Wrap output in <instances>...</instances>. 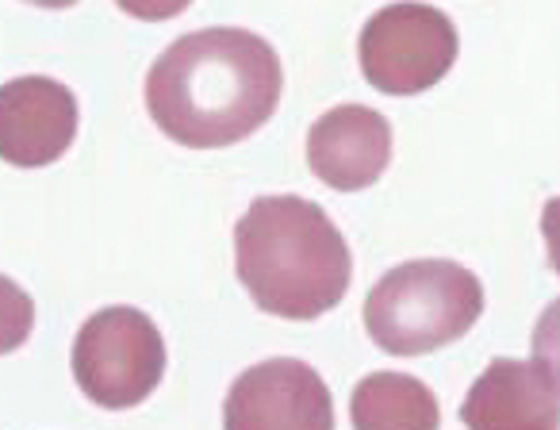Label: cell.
Instances as JSON below:
<instances>
[{
	"instance_id": "6da1fadb",
	"label": "cell",
	"mask_w": 560,
	"mask_h": 430,
	"mask_svg": "<svg viewBox=\"0 0 560 430\" xmlns=\"http://www.w3.org/2000/svg\"><path fill=\"white\" fill-rule=\"evenodd\" d=\"M284 93L280 58L261 35L203 27L180 35L147 73L150 119L188 150H219L249 139Z\"/></svg>"
},
{
	"instance_id": "7a4b0ae2",
	"label": "cell",
	"mask_w": 560,
	"mask_h": 430,
	"mask_svg": "<svg viewBox=\"0 0 560 430\" xmlns=\"http://www.w3.org/2000/svg\"><path fill=\"white\" fill-rule=\"evenodd\" d=\"M234 266L254 304L280 319H319L342 304L353 258L327 211L304 196H257L234 223Z\"/></svg>"
},
{
	"instance_id": "3957f363",
	"label": "cell",
	"mask_w": 560,
	"mask_h": 430,
	"mask_svg": "<svg viewBox=\"0 0 560 430\" xmlns=\"http://www.w3.org/2000/svg\"><path fill=\"white\" fill-rule=\"evenodd\" d=\"M483 312V284L450 258L388 269L365 297V330L392 358H419L465 338Z\"/></svg>"
},
{
	"instance_id": "277c9868",
	"label": "cell",
	"mask_w": 560,
	"mask_h": 430,
	"mask_svg": "<svg viewBox=\"0 0 560 430\" xmlns=\"http://www.w3.org/2000/svg\"><path fill=\"white\" fill-rule=\"evenodd\" d=\"M165 376V342L139 307H101L73 338V381L93 404L127 411Z\"/></svg>"
},
{
	"instance_id": "5b68a950",
	"label": "cell",
	"mask_w": 560,
	"mask_h": 430,
	"mask_svg": "<svg viewBox=\"0 0 560 430\" xmlns=\"http://www.w3.org/2000/svg\"><path fill=\"white\" fill-rule=\"evenodd\" d=\"M457 27L445 12L415 0L388 4L361 27V73L376 93L415 96L434 89L457 62Z\"/></svg>"
},
{
	"instance_id": "8992f818",
	"label": "cell",
	"mask_w": 560,
	"mask_h": 430,
	"mask_svg": "<svg viewBox=\"0 0 560 430\" xmlns=\"http://www.w3.org/2000/svg\"><path fill=\"white\" fill-rule=\"evenodd\" d=\"M223 430H335V396L307 361L269 358L231 384Z\"/></svg>"
},
{
	"instance_id": "52a82bcc",
	"label": "cell",
	"mask_w": 560,
	"mask_h": 430,
	"mask_svg": "<svg viewBox=\"0 0 560 430\" xmlns=\"http://www.w3.org/2000/svg\"><path fill=\"white\" fill-rule=\"evenodd\" d=\"M78 139V96L55 78L0 85V158L20 170L55 165Z\"/></svg>"
},
{
	"instance_id": "ba28073f",
	"label": "cell",
	"mask_w": 560,
	"mask_h": 430,
	"mask_svg": "<svg viewBox=\"0 0 560 430\" xmlns=\"http://www.w3.org/2000/svg\"><path fill=\"white\" fill-rule=\"evenodd\" d=\"M392 162V124L365 104H338L307 131V165L323 185L361 193L376 185Z\"/></svg>"
},
{
	"instance_id": "9c48e42d",
	"label": "cell",
	"mask_w": 560,
	"mask_h": 430,
	"mask_svg": "<svg viewBox=\"0 0 560 430\" xmlns=\"http://www.w3.org/2000/svg\"><path fill=\"white\" fill-rule=\"evenodd\" d=\"M468 430H560V392L537 361L495 358L460 404Z\"/></svg>"
},
{
	"instance_id": "30bf717a",
	"label": "cell",
	"mask_w": 560,
	"mask_h": 430,
	"mask_svg": "<svg viewBox=\"0 0 560 430\" xmlns=\"http://www.w3.org/2000/svg\"><path fill=\"white\" fill-rule=\"evenodd\" d=\"M353 430H438L442 411L430 384L407 373H369L350 399Z\"/></svg>"
},
{
	"instance_id": "8fae6325",
	"label": "cell",
	"mask_w": 560,
	"mask_h": 430,
	"mask_svg": "<svg viewBox=\"0 0 560 430\" xmlns=\"http://www.w3.org/2000/svg\"><path fill=\"white\" fill-rule=\"evenodd\" d=\"M35 327V300L20 289L12 277H0V358L32 338Z\"/></svg>"
},
{
	"instance_id": "7c38bea8",
	"label": "cell",
	"mask_w": 560,
	"mask_h": 430,
	"mask_svg": "<svg viewBox=\"0 0 560 430\" xmlns=\"http://www.w3.org/2000/svg\"><path fill=\"white\" fill-rule=\"evenodd\" d=\"M534 361L560 392V300H552L534 327Z\"/></svg>"
},
{
	"instance_id": "4fadbf2b",
	"label": "cell",
	"mask_w": 560,
	"mask_h": 430,
	"mask_svg": "<svg viewBox=\"0 0 560 430\" xmlns=\"http://www.w3.org/2000/svg\"><path fill=\"white\" fill-rule=\"evenodd\" d=\"M116 4L127 16L147 20V24H162V20H177L192 0H116Z\"/></svg>"
},
{
	"instance_id": "5bb4252c",
	"label": "cell",
	"mask_w": 560,
	"mask_h": 430,
	"mask_svg": "<svg viewBox=\"0 0 560 430\" xmlns=\"http://www.w3.org/2000/svg\"><path fill=\"white\" fill-rule=\"evenodd\" d=\"M541 235H545V251H549V266L560 274V196H552L541 208Z\"/></svg>"
},
{
	"instance_id": "9a60e30c",
	"label": "cell",
	"mask_w": 560,
	"mask_h": 430,
	"mask_svg": "<svg viewBox=\"0 0 560 430\" xmlns=\"http://www.w3.org/2000/svg\"><path fill=\"white\" fill-rule=\"evenodd\" d=\"M27 4H39V9H73L78 0H27Z\"/></svg>"
}]
</instances>
